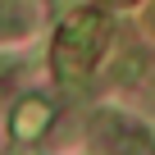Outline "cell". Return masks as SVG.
<instances>
[{
    "label": "cell",
    "mask_w": 155,
    "mask_h": 155,
    "mask_svg": "<svg viewBox=\"0 0 155 155\" xmlns=\"http://www.w3.org/2000/svg\"><path fill=\"white\" fill-rule=\"evenodd\" d=\"M55 123V110H50V101L46 96H23L18 105H14V114H9V137L14 141H23V146H32V141H41L46 137V128Z\"/></svg>",
    "instance_id": "obj_1"
},
{
    "label": "cell",
    "mask_w": 155,
    "mask_h": 155,
    "mask_svg": "<svg viewBox=\"0 0 155 155\" xmlns=\"http://www.w3.org/2000/svg\"><path fill=\"white\" fill-rule=\"evenodd\" d=\"M96 132H101V141H105L114 155H141V146H146V137H141L128 119H119V114H105V119L96 123Z\"/></svg>",
    "instance_id": "obj_2"
}]
</instances>
